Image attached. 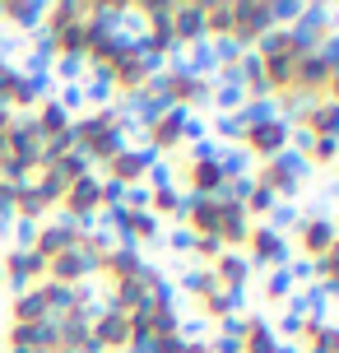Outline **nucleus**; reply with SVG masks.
I'll use <instances>...</instances> for the list:
<instances>
[{
    "mask_svg": "<svg viewBox=\"0 0 339 353\" xmlns=\"http://www.w3.org/2000/svg\"><path fill=\"white\" fill-rule=\"evenodd\" d=\"M242 256H247V265L256 270H288L293 265V251H288V237L274 223H251V232H247V242H242Z\"/></svg>",
    "mask_w": 339,
    "mask_h": 353,
    "instance_id": "2",
    "label": "nucleus"
},
{
    "mask_svg": "<svg viewBox=\"0 0 339 353\" xmlns=\"http://www.w3.org/2000/svg\"><path fill=\"white\" fill-rule=\"evenodd\" d=\"M335 242H339V232L325 214H298L293 219V242H288V251L298 256V265H316Z\"/></svg>",
    "mask_w": 339,
    "mask_h": 353,
    "instance_id": "1",
    "label": "nucleus"
},
{
    "mask_svg": "<svg viewBox=\"0 0 339 353\" xmlns=\"http://www.w3.org/2000/svg\"><path fill=\"white\" fill-rule=\"evenodd\" d=\"M209 274H214V283L223 288V293H247V283H251V265H247V256L242 251H223L214 265H209Z\"/></svg>",
    "mask_w": 339,
    "mask_h": 353,
    "instance_id": "5",
    "label": "nucleus"
},
{
    "mask_svg": "<svg viewBox=\"0 0 339 353\" xmlns=\"http://www.w3.org/2000/svg\"><path fill=\"white\" fill-rule=\"evenodd\" d=\"M302 163H298V154H284V159H269V163H256V176H251V186H260V191H269L274 200H288V195H298V186H302Z\"/></svg>",
    "mask_w": 339,
    "mask_h": 353,
    "instance_id": "3",
    "label": "nucleus"
},
{
    "mask_svg": "<svg viewBox=\"0 0 339 353\" xmlns=\"http://www.w3.org/2000/svg\"><path fill=\"white\" fill-rule=\"evenodd\" d=\"M158 168V159L149 154V149H121L116 159H107V172H112V186H121V191H130V186H140L144 176Z\"/></svg>",
    "mask_w": 339,
    "mask_h": 353,
    "instance_id": "4",
    "label": "nucleus"
},
{
    "mask_svg": "<svg viewBox=\"0 0 339 353\" xmlns=\"http://www.w3.org/2000/svg\"><path fill=\"white\" fill-rule=\"evenodd\" d=\"M181 205H186V195L167 181V186H154L149 191V205H144V214H154L158 223H181Z\"/></svg>",
    "mask_w": 339,
    "mask_h": 353,
    "instance_id": "7",
    "label": "nucleus"
},
{
    "mask_svg": "<svg viewBox=\"0 0 339 353\" xmlns=\"http://www.w3.org/2000/svg\"><path fill=\"white\" fill-rule=\"evenodd\" d=\"M172 37L181 52L205 42V5H172Z\"/></svg>",
    "mask_w": 339,
    "mask_h": 353,
    "instance_id": "6",
    "label": "nucleus"
}]
</instances>
